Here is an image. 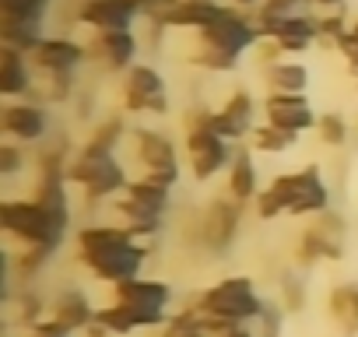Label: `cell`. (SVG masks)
Segmentation results:
<instances>
[{
    "label": "cell",
    "mask_w": 358,
    "mask_h": 337,
    "mask_svg": "<svg viewBox=\"0 0 358 337\" xmlns=\"http://www.w3.org/2000/svg\"><path fill=\"white\" fill-rule=\"evenodd\" d=\"M74 246L85 271L113 288L141 278L148 264V246L137 236H130L123 225H81Z\"/></svg>",
    "instance_id": "obj_1"
},
{
    "label": "cell",
    "mask_w": 358,
    "mask_h": 337,
    "mask_svg": "<svg viewBox=\"0 0 358 337\" xmlns=\"http://www.w3.org/2000/svg\"><path fill=\"white\" fill-rule=\"evenodd\" d=\"M264 43V32L257 25V18L243 15L239 8L229 4V11L208 25L204 32H197V50H194V64L204 67V71H215V74H229L239 67L243 53L257 50Z\"/></svg>",
    "instance_id": "obj_2"
},
{
    "label": "cell",
    "mask_w": 358,
    "mask_h": 337,
    "mask_svg": "<svg viewBox=\"0 0 358 337\" xmlns=\"http://www.w3.org/2000/svg\"><path fill=\"white\" fill-rule=\"evenodd\" d=\"M264 306H267V299L257 292L250 274H229L194 299V309L204 316L211 337L229 327H253V320L264 313Z\"/></svg>",
    "instance_id": "obj_3"
},
{
    "label": "cell",
    "mask_w": 358,
    "mask_h": 337,
    "mask_svg": "<svg viewBox=\"0 0 358 337\" xmlns=\"http://www.w3.org/2000/svg\"><path fill=\"white\" fill-rule=\"evenodd\" d=\"M215 109H190L187 113V137H183V158L187 168L197 183H211L218 173H229V165L236 162L239 144H232L229 137H222L211 127Z\"/></svg>",
    "instance_id": "obj_4"
},
{
    "label": "cell",
    "mask_w": 358,
    "mask_h": 337,
    "mask_svg": "<svg viewBox=\"0 0 358 337\" xmlns=\"http://www.w3.org/2000/svg\"><path fill=\"white\" fill-rule=\"evenodd\" d=\"M0 229H4L11 239H18L25 250H46V253H57L67 239V229L71 222L57 218L50 208H43L36 197L29 201H15L8 197L0 204Z\"/></svg>",
    "instance_id": "obj_5"
},
{
    "label": "cell",
    "mask_w": 358,
    "mask_h": 337,
    "mask_svg": "<svg viewBox=\"0 0 358 337\" xmlns=\"http://www.w3.org/2000/svg\"><path fill=\"white\" fill-rule=\"evenodd\" d=\"M67 180H71V187H78L88 201L120 197V194L130 187L127 165L120 162V155H116V151L92 148V144H81V148L71 155Z\"/></svg>",
    "instance_id": "obj_6"
},
{
    "label": "cell",
    "mask_w": 358,
    "mask_h": 337,
    "mask_svg": "<svg viewBox=\"0 0 358 337\" xmlns=\"http://www.w3.org/2000/svg\"><path fill=\"white\" fill-rule=\"evenodd\" d=\"M172 208V190L162 187V183H151V180H130V187L123 190V197L113 201V211L120 215V225L137 236L141 243L158 236L162 225H165V215Z\"/></svg>",
    "instance_id": "obj_7"
},
{
    "label": "cell",
    "mask_w": 358,
    "mask_h": 337,
    "mask_svg": "<svg viewBox=\"0 0 358 337\" xmlns=\"http://www.w3.org/2000/svg\"><path fill=\"white\" fill-rule=\"evenodd\" d=\"M267 187L274 190L285 215H292V218H316V215L330 211V187L323 183L320 165H302L295 173H281Z\"/></svg>",
    "instance_id": "obj_8"
},
{
    "label": "cell",
    "mask_w": 358,
    "mask_h": 337,
    "mask_svg": "<svg viewBox=\"0 0 358 337\" xmlns=\"http://www.w3.org/2000/svg\"><path fill=\"white\" fill-rule=\"evenodd\" d=\"M134 158L137 165L144 168V180L151 183H162V187H176L179 176H183V155H179L176 141L165 134V130H155V127H137L134 130Z\"/></svg>",
    "instance_id": "obj_9"
},
{
    "label": "cell",
    "mask_w": 358,
    "mask_h": 337,
    "mask_svg": "<svg viewBox=\"0 0 358 337\" xmlns=\"http://www.w3.org/2000/svg\"><path fill=\"white\" fill-rule=\"evenodd\" d=\"M123 109L127 113H148V116H165L169 113V92L165 78L151 64H134L123 74Z\"/></svg>",
    "instance_id": "obj_10"
},
{
    "label": "cell",
    "mask_w": 358,
    "mask_h": 337,
    "mask_svg": "<svg viewBox=\"0 0 358 337\" xmlns=\"http://www.w3.org/2000/svg\"><path fill=\"white\" fill-rule=\"evenodd\" d=\"M344 257V218L337 211H323L313 218V225L299 239V264H334Z\"/></svg>",
    "instance_id": "obj_11"
},
{
    "label": "cell",
    "mask_w": 358,
    "mask_h": 337,
    "mask_svg": "<svg viewBox=\"0 0 358 337\" xmlns=\"http://www.w3.org/2000/svg\"><path fill=\"white\" fill-rule=\"evenodd\" d=\"M239 225H243V204H236L232 197H218L211 201V208L201 215V229H197V239L208 253H225L236 236H239Z\"/></svg>",
    "instance_id": "obj_12"
},
{
    "label": "cell",
    "mask_w": 358,
    "mask_h": 337,
    "mask_svg": "<svg viewBox=\"0 0 358 337\" xmlns=\"http://www.w3.org/2000/svg\"><path fill=\"white\" fill-rule=\"evenodd\" d=\"M0 130L18 144H36L50 134V113L36 99H18L0 109Z\"/></svg>",
    "instance_id": "obj_13"
},
{
    "label": "cell",
    "mask_w": 358,
    "mask_h": 337,
    "mask_svg": "<svg viewBox=\"0 0 358 337\" xmlns=\"http://www.w3.org/2000/svg\"><path fill=\"white\" fill-rule=\"evenodd\" d=\"M264 123H274L295 137H302L306 130H316L320 116L309 102V95H288V92H271L264 99Z\"/></svg>",
    "instance_id": "obj_14"
},
{
    "label": "cell",
    "mask_w": 358,
    "mask_h": 337,
    "mask_svg": "<svg viewBox=\"0 0 358 337\" xmlns=\"http://www.w3.org/2000/svg\"><path fill=\"white\" fill-rule=\"evenodd\" d=\"M74 18L92 32H134V22L144 15L130 0H78Z\"/></svg>",
    "instance_id": "obj_15"
},
{
    "label": "cell",
    "mask_w": 358,
    "mask_h": 337,
    "mask_svg": "<svg viewBox=\"0 0 358 337\" xmlns=\"http://www.w3.org/2000/svg\"><path fill=\"white\" fill-rule=\"evenodd\" d=\"M264 39L278 43L285 57L306 53L313 43H320V18L316 15H299V18H278V22H257Z\"/></svg>",
    "instance_id": "obj_16"
},
{
    "label": "cell",
    "mask_w": 358,
    "mask_h": 337,
    "mask_svg": "<svg viewBox=\"0 0 358 337\" xmlns=\"http://www.w3.org/2000/svg\"><path fill=\"white\" fill-rule=\"evenodd\" d=\"M211 127H215L222 137H229L232 144L250 141V134H253V127H257V99H253L246 88L232 92V95L222 102V109H215Z\"/></svg>",
    "instance_id": "obj_17"
},
{
    "label": "cell",
    "mask_w": 358,
    "mask_h": 337,
    "mask_svg": "<svg viewBox=\"0 0 358 337\" xmlns=\"http://www.w3.org/2000/svg\"><path fill=\"white\" fill-rule=\"evenodd\" d=\"M85 46H88V60H99L113 74H127L137 64V50H141L134 32H92Z\"/></svg>",
    "instance_id": "obj_18"
},
{
    "label": "cell",
    "mask_w": 358,
    "mask_h": 337,
    "mask_svg": "<svg viewBox=\"0 0 358 337\" xmlns=\"http://www.w3.org/2000/svg\"><path fill=\"white\" fill-rule=\"evenodd\" d=\"M29 60L39 74H74L88 60V46L71 36H46Z\"/></svg>",
    "instance_id": "obj_19"
},
{
    "label": "cell",
    "mask_w": 358,
    "mask_h": 337,
    "mask_svg": "<svg viewBox=\"0 0 358 337\" xmlns=\"http://www.w3.org/2000/svg\"><path fill=\"white\" fill-rule=\"evenodd\" d=\"M225 11H229V4H222V0H179L176 8H169V11H165L162 18H155L151 25L204 32V29H208V25H215Z\"/></svg>",
    "instance_id": "obj_20"
},
{
    "label": "cell",
    "mask_w": 358,
    "mask_h": 337,
    "mask_svg": "<svg viewBox=\"0 0 358 337\" xmlns=\"http://www.w3.org/2000/svg\"><path fill=\"white\" fill-rule=\"evenodd\" d=\"M113 302L127 306V309H165L172 306V285L158 281V278H134L113 288Z\"/></svg>",
    "instance_id": "obj_21"
},
{
    "label": "cell",
    "mask_w": 358,
    "mask_h": 337,
    "mask_svg": "<svg viewBox=\"0 0 358 337\" xmlns=\"http://www.w3.org/2000/svg\"><path fill=\"white\" fill-rule=\"evenodd\" d=\"M36 88V78H32V60L18 50H4L0 46V95L8 102H18V99H29Z\"/></svg>",
    "instance_id": "obj_22"
},
{
    "label": "cell",
    "mask_w": 358,
    "mask_h": 337,
    "mask_svg": "<svg viewBox=\"0 0 358 337\" xmlns=\"http://www.w3.org/2000/svg\"><path fill=\"white\" fill-rule=\"evenodd\" d=\"M225 190H229V197L236 204H253L257 201V194H260V168H257L250 148L236 151V162L229 165V173H225Z\"/></svg>",
    "instance_id": "obj_23"
},
{
    "label": "cell",
    "mask_w": 358,
    "mask_h": 337,
    "mask_svg": "<svg viewBox=\"0 0 358 337\" xmlns=\"http://www.w3.org/2000/svg\"><path fill=\"white\" fill-rule=\"evenodd\" d=\"M50 316L57 320V323H64L67 330H88L92 323H95V316H99V309L92 306V299L81 292V288H67V292H60L53 302H50Z\"/></svg>",
    "instance_id": "obj_24"
},
{
    "label": "cell",
    "mask_w": 358,
    "mask_h": 337,
    "mask_svg": "<svg viewBox=\"0 0 358 337\" xmlns=\"http://www.w3.org/2000/svg\"><path fill=\"white\" fill-rule=\"evenodd\" d=\"M309 67L299 64V60H278L271 67H264V85L271 92H288V95H306L309 92Z\"/></svg>",
    "instance_id": "obj_25"
},
{
    "label": "cell",
    "mask_w": 358,
    "mask_h": 337,
    "mask_svg": "<svg viewBox=\"0 0 358 337\" xmlns=\"http://www.w3.org/2000/svg\"><path fill=\"white\" fill-rule=\"evenodd\" d=\"M43 22H0V46L32 57L43 43Z\"/></svg>",
    "instance_id": "obj_26"
},
{
    "label": "cell",
    "mask_w": 358,
    "mask_h": 337,
    "mask_svg": "<svg viewBox=\"0 0 358 337\" xmlns=\"http://www.w3.org/2000/svg\"><path fill=\"white\" fill-rule=\"evenodd\" d=\"M246 144L253 151H260V155H288L299 144V137L288 134V130H281V127H274V123H257Z\"/></svg>",
    "instance_id": "obj_27"
},
{
    "label": "cell",
    "mask_w": 358,
    "mask_h": 337,
    "mask_svg": "<svg viewBox=\"0 0 358 337\" xmlns=\"http://www.w3.org/2000/svg\"><path fill=\"white\" fill-rule=\"evenodd\" d=\"M330 306V316L348 330V334H358V285H337L327 299Z\"/></svg>",
    "instance_id": "obj_28"
},
{
    "label": "cell",
    "mask_w": 358,
    "mask_h": 337,
    "mask_svg": "<svg viewBox=\"0 0 358 337\" xmlns=\"http://www.w3.org/2000/svg\"><path fill=\"white\" fill-rule=\"evenodd\" d=\"M162 337H211L204 316L190 306V309H179L169 316V323L162 327Z\"/></svg>",
    "instance_id": "obj_29"
},
{
    "label": "cell",
    "mask_w": 358,
    "mask_h": 337,
    "mask_svg": "<svg viewBox=\"0 0 358 337\" xmlns=\"http://www.w3.org/2000/svg\"><path fill=\"white\" fill-rule=\"evenodd\" d=\"M313 0H260V8L253 11L257 22H278V18H299L313 15Z\"/></svg>",
    "instance_id": "obj_30"
},
{
    "label": "cell",
    "mask_w": 358,
    "mask_h": 337,
    "mask_svg": "<svg viewBox=\"0 0 358 337\" xmlns=\"http://www.w3.org/2000/svg\"><path fill=\"white\" fill-rule=\"evenodd\" d=\"M50 0H0V22H43Z\"/></svg>",
    "instance_id": "obj_31"
},
{
    "label": "cell",
    "mask_w": 358,
    "mask_h": 337,
    "mask_svg": "<svg viewBox=\"0 0 358 337\" xmlns=\"http://www.w3.org/2000/svg\"><path fill=\"white\" fill-rule=\"evenodd\" d=\"M316 134L327 148H344L351 141V123L341 116V113H323L320 123H316Z\"/></svg>",
    "instance_id": "obj_32"
},
{
    "label": "cell",
    "mask_w": 358,
    "mask_h": 337,
    "mask_svg": "<svg viewBox=\"0 0 358 337\" xmlns=\"http://www.w3.org/2000/svg\"><path fill=\"white\" fill-rule=\"evenodd\" d=\"M123 134H127L123 116H109V120H102V123L92 130V137H88L85 144L102 148V151H116V148H120V141H123Z\"/></svg>",
    "instance_id": "obj_33"
},
{
    "label": "cell",
    "mask_w": 358,
    "mask_h": 337,
    "mask_svg": "<svg viewBox=\"0 0 358 337\" xmlns=\"http://www.w3.org/2000/svg\"><path fill=\"white\" fill-rule=\"evenodd\" d=\"M253 334H257V337H281V334H285V306L267 302L264 313L253 320Z\"/></svg>",
    "instance_id": "obj_34"
},
{
    "label": "cell",
    "mask_w": 358,
    "mask_h": 337,
    "mask_svg": "<svg viewBox=\"0 0 358 337\" xmlns=\"http://www.w3.org/2000/svg\"><path fill=\"white\" fill-rule=\"evenodd\" d=\"M29 165V155L18 141H4L0 144V176H18Z\"/></svg>",
    "instance_id": "obj_35"
},
{
    "label": "cell",
    "mask_w": 358,
    "mask_h": 337,
    "mask_svg": "<svg viewBox=\"0 0 358 337\" xmlns=\"http://www.w3.org/2000/svg\"><path fill=\"white\" fill-rule=\"evenodd\" d=\"M281 306H285V313H299L306 306V281L299 274L281 278Z\"/></svg>",
    "instance_id": "obj_36"
},
{
    "label": "cell",
    "mask_w": 358,
    "mask_h": 337,
    "mask_svg": "<svg viewBox=\"0 0 358 337\" xmlns=\"http://www.w3.org/2000/svg\"><path fill=\"white\" fill-rule=\"evenodd\" d=\"M348 18H344V11H327V15H320V39L323 43H330V46H337L344 36H348Z\"/></svg>",
    "instance_id": "obj_37"
},
{
    "label": "cell",
    "mask_w": 358,
    "mask_h": 337,
    "mask_svg": "<svg viewBox=\"0 0 358 337\" xmlns=\"http://www.w3.org/2000/svg\"><path fill=\"white\" fill-rule=\"evenodd\" d=\"M253 211H257V218H260V222H274V218H281V215H285V208H281V201L274 197V190H271V187H264V190L257 194Z\"/></svg>",
    "instance_id": "obj_38"
},
{
    "label": "cell",
    "mask_w": 358,
    "mask_h": 337,
    "mask_svg": "<svg viewBox=\"0 0 358 337\" xmlns=\"http://www.w3.org/2000/svg\"><path fill=\"white\" fill-rule=\"evenodd\" d=\"M46 92H43V99H50V102H67L71 99V92H74V74H46Z\"/></svg>",
    "instance_id": "obj_39"
},
{
    "label": "cell",
    "mask_w": 358,
    "mask_h": 337,
    "mask_svg": "<svg viewBox=\"0 0 358 337\" xmlns=\"http://www.w3.org/2000/svg\"><path fill=\"white\" fill-rule=\"evenodd\" d=\"M337 53L348 60V67H351V71H358V15L351 18V25H348V36L337 43Z\"/></svg>",
    "instance_id": "obj_40"
},
{
    "label": "cell",
    "mask_w": 358,
    "mask_h": 337,
    "mask_svg": "<svg viewBox=\"0 0 358 337\" xmlns=\"http://www.w3.org/2000/svg\"><path fill=\"white\" fill-rule=\"evenodd\" d=\"M50 257H53V253H46V250H25V253L15 260V267H18V274H22V278H32V274H36Z\"/></svg>",
    "instance_id": "obj_41"
},
{
    "label": "cell",
    "mask_w": 358,
    "mask_h": 337,
    "mask_svg": "<svg viewBox=\"0 0 358 337\" xmlns=\"http://www.w3.org/2000/svg\"><path fill=\"white\" fill-rule=\"evenodd\" d=\"M18 306H22V313H18V316H22V323H25V327H36V323L43 320V299H39L36 292H25V295L18 299Z\"/></svg>",
    "instance_id": "obj_42"
},
{
    "label": "cell",
    "mask_w": 358,
    "mask_h": 337,
    "mask_svg": "<svg viewBox=\"0 0 358 337\" xmlns=\"http://www.w3.org/2000/svg\"><path fill=\"white\" fill-rule=\"evenodd\" d=\"M25 337H74V330H67L64 323H57V320L50 316V320H39L36 327H29Z\"/></svg>",
    "instance_id": "obj_43"
},
{
    "label": "cell",
    "mask_w": 358,
    "mask_h": 337,
    "mask_svg": "<svg viewBox=\"0 0 358 337\" xmlns=\"http://www.w3.org/2000/svg\"><path fill=\"white\" fill-rule=\"evenodd\" d=\"M215 337H257V334H253V327H229V330H222Z\"/></svg>",
    "instance_id": "obj_44"
},
{
    "label": "cell",
    "mask_w": 358,
    "mask_h": 337,
    "mask_svg": "<svg viewBox=\"0 0 358 337\" xmlns=\"http://www.w3.org/2000/svg\"><path fill=\"white\" fill-rule=\"evenodd\" d=\"M313 4L323 11H344V0H313Z\"/></svg>",
    "instance_id": "obj_45"
},
{
    "label": "cell",
    "mask_w": 358,
    "mask_h": 337,
    "mask_svg": "<svg viewBox=\"0 0 358 337\" xmlns=\"http://www.w3.org/2000/svg\"><path fill=\"white\" fill-rule=\"evenodd\" d=\"M229 4H232V8H239V11H250V8L257 11V8H260V0H229Z\"/></svg>",
    "instance_id": "obj_46"
},
{
    "label": "cell",
    "mask_w": 358,
    "mask_h": 337,
    "mask_svg": "<svg viewBox=\"0 0 358 337\" xmlns=\"http://www.w3.org/2000/svg\"><path fill=\"white\" fill-rule=\"evenodd\" d=\"M130 4H137V8H141V15H148V8L155 4V0H130Z\"/></svg>",
    "instance_id": "obj_47"
},
{
    "label": "cell",
    "mask_w": 358,
    "mask_h": 337,
    "mask_svg": "<svg viewBox=\"0 0 358 337\" xmlns=\"http://www.w3.org/2000/svg\"><path fill=\"white\" fill-rule=\"evenodd\" d=\"M351 85H355V92H358V71H351Z\"/></svg>",
    "instance_id": "obj_48"
},
{
    "label": "cell",
    "mask_w": 358,
    "mask_h": 337,
    "mask_svg": "<svg viewBox=\"0 0 358 337\" xmlns=\"http://www.w3.org/2000/svg\"><path fill=\"white\" fill-rule=\"evenodd\" d=\"M355 141H358V123H355Z\"/></svg>",
    "instance_id": "obj_49"
}]
</instances>
